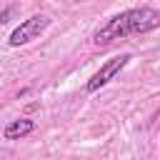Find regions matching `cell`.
I'll return each mask as SVG.
<instances>
[{"instance_id":"6da1fadb","label":"cell","mask_w":160,"mask_h":160,"mask_svg":"<svg viewBox=\"0 0 160 160\" xmlns=\"http://www.w3.org/2000/svg\"><path fill=\"white\" fill-rule=\"evenodd\" d=\"M160 28V12L152 10V8H132V10H125L115 18H110L95 35H92V42L98 45H108L112 40H120V38H128V35H142V32H150Z\"/></svg>"},{"instance_id":"7a4b0ae2","label":"cell","mask_w":160,"mask_h":160,"mask_svg":"<svg viewBox=\"0 0 160 160\" xmlns=\"http://www.w3.org/2000/svg\"><path fill=\"white\" fill-rule=\"evenodd\" d=\"M50 15L45 12H38V15H30L28 20H22L8 38V45L10 48H20V45H28L30 40H35L38 35H42L48 28H50Z\"/></svg>"},{"instance_id":"3957f363","label":"cell","mask_w":160,"mask_h":160,"mask_svg":"<svg viewBox=\"0 0 160 160\" xmlns=\"http://www.w3.org/2000/svg\"><path fill=\"white\" fill-rule=\"evenodd\" d=\"M128 62H130V52H125V55H118V58L108 60V62H105V65H102V68H100V70L88 80L85 90H88V92H98V90H100V88H105V85H108V82H110V80H112V78H115V75H118Z\"/></svg>"},{"instance_id":"277c9868","label":"cell","mask_w":160,"mask_h":160,"mask_svg":"<svg viewBox=\"0 0 160 160\" xmlns=\"http://www.w3.org/2000/svg\"><path fill=\"white\" fill-rule=\"evenodd\" d=\"M32 130H35V122L28 120V118H20V120H12V122L2 130V138H5V140H20V138L30 135Z\"/></svg>"}]
</instances>
